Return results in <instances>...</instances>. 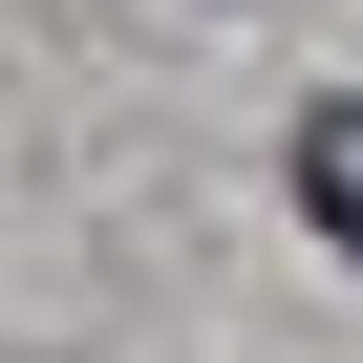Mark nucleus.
Here are the masks:
<instances>
[{
  "instance_id": "1",
  "label": "nucleus",
  "mask_w": 363,
  "mask_h": 363,
  "mask_svg": "<svg viewBox=\"0 0 363 363\" xmlns=\"http://www.w3.org/2000/svg\"><path fill=\"white\" fill-rule=\"evenodd\" d=\"M278 171H299V214H320V235H342V257H363V86H320V107H299V150H278Z\"/></svg>"
}]
</instances>
